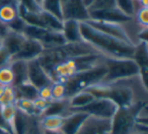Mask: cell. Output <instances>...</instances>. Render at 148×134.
Listing matches in <instances>:
<instances>
[{
	"label": "cell",
	"instance_id": "cell-1",
	"mask_svg": "<svg viewBox=\"0 0 148 134\" xmlns=\"http://www.w3.org/2000/svg\"><path fill=\"white\" fill-rule=\"evenodd\" d=\"M80 32L83 41L92 46L105 58L133 59L136 46L107 35L85 21L80 23Z\"/></svg>",
	"mask_w": 148,
	"mask_h": 134
},
{
	"label": "cell",
	"instance_id": "cell-2",
	"mask_svg": "<svg viewBox=\"0 0 148 134\" xmlns=\"http://www.w3.org/2000/svg\"><path fill=\"white\" fill-rule=\"evenodd\" d=\"M106 73H107V66L105 59V61L99 65L74 75L73 77L64 82L66 87V99H69L76 93L86 89L91 85L101 82Z\"/></svg>",
	"mask_w": 148,
	"mask_h": 134
},
{
	"label": "cell",
	"instance_id": "cell-3",
	"mask_svg": "<svg viewBox=\"0 0 148 134\" xmlns=\"http://www.w3.org/2000/svg\"><path fill=\"white\" fill-rule=\"evenodd\" d=\"M107 73L101 82H112L130 78L140 74L139 66L134 59H109L106 58Z\"/></svg>",
	"mask_w": 148,
	"mask_h": 134
},
{
	"label": "cell",
	"instance_id": "cell-4",
	"mask_svg": "<svg viewBox=\"0 0 148 134\" xmlns=\"http://www.w3.org/2000/svg\"><path fill=\"white\" fill-rule=\"evenodd\" d=\"M119 110L117 104L105 98H95L89 105L81 109L80 111L87 115L95 116L103 119H113Z\"/></svg>",
	"mask_w": 148,
	"mask_h": 134
},
{
	"label": "cell",
	"instance_id": "cell-5",
	"mask_svg": "<svg viewBox=\"0 0 148 134\" xmlns=\"http://www.w3.org/2000/svg\"><path fill=\"white\" fill-rule=\"evenodd\" d=\"M112 119H103L87 115L74 134H101L111 132Z\"/></svg>",
	"mask_w": 148,
	"mask_h": 134
},
{
	"label": "cell",
	"instance_id": "cell-6",
	"mask_svg": "<svg viewBox=\"0 0 148 134\" xmlns=\"http://www.w3.org/2000/svg\"><path fill=\"white\" fill-rule=\"evenodd\" d=\"M63 21H76L83 23L89 19V13L81 0H68L62 4Z\"/></svg>",
	"mask_w": 148,
	"mask_h": 134
},
{
	"label": "cell",
	"instance_id": "cell-7",
	"mask_svg": "<svg viewBox=\"0 0 148 134\" xmlns=\"http://www.w3.org/2000/svg\"><path fill=\"white\" fill-rule=\"evenodd\" d=\"M85 23H88L89 25H91L95 29L107 34V35L112 36L114 38H117V39L126 42V43L132 44L129 37H128L127 33H126V30L124 27V23H110V21H93V19H88Z\"/></svg>",
	"mask_w": 148,
	"mask_h": 134
},
{
	"label": "cell",
	"instance_id": "cell-8",
	"mask_svg": "<svg viewBox=\"0 0 148 134\" xmlns=\"http://www.w3.org/2000/svg\"><path fill=\"white\" fill-rule=\"evenodd\" d=\"M27 82L33 85L38 89L53 83L49 74L41 66L38 59L27 62Z\"/></svg>",
	"mask_w": 148,
	"mask_h": 134
},
{
	"label": "cell",
	"instance_id": "cell-9",
	"mask_svg": "<svg viewBox=\"0 0 148 134\" xmlns=\"http://www.w3.org/2000/svg\"><path fill=\"white\" fill-rule=\"evenodd\" d=\"M44 47L41 43L33 39H27L23 44L19 51L12 56L11 60H23V61H32L38 59L44 52Z\"/></svg>",
	"mask_w": 148,
	"mask_h": 134
},
{
	"label": "cell",
	"instance_id": "cell-10",
	"mask_svg": "<svg viewBox=\"0 0 148 134\" xmlns=\"http://www.w3.org/2000/svg\"><path fill=\"white\" fill-rule=\"evenodd\" d=\"M89 19L93 21H110V23H124L126 21H130L131 17L127 16L124 12H122L118 7L112 9H107L103 11H95L89 12Z\"/></svg>",
	"mask_w": 148,
	"mask_h": 134
},
{
	"label": "cell",
	"instance_id": "cell-11",
	"mask_svg": "<svg viewBox=\"0 0 148 134\" xmlns=\"http://www.w3.org/2000/svg\"><path fill=\"white\" fill-rule=\"evenodd\" d=\"M25 40L27 37L23 33H17L8 30V32L3 37L1 45L11 54V56H13L19 51Z\"/></svg>",
	"mask_w": 148,
	"mask_h": 134
},
{
	"label": "cell",
	"instance_id": "cell-12",
	"mask_svg": "<svg viewBox=\"0 0 148 134\" xmlns=\"http://www.w3.org/2000/svg\"><path fill=\"white\" fill-rule=\"evenodd\" d=\"M62 35L66 43H78L83 41L80 32V23L76 21H63Z\"/></svg>",
	"mask_w": 148,
	"mask_h": 134
},
{
	"label": "cell",
	"instance_id": "cell-13",
	"mask_svg": "<svg viewBox=\"0 0 148 134\" xmlns=\"http://www.w3.org/2000/svg\"><path fill=\"white\" fill-rule=\"evenodd\" d=\"M95 99V96L90 91L83 89V91H78V93H76L75 95H73L71 98L68 99L69 109L71 111H80L81 109L89 105Z\"/></svg>",
	"mask_w": 148,
	"mask_h": 134
},
{
	"label": "cell",
	"instance_id": "cell-14",
	"mask_svg": "<svg viewBox=\"0 0 148 134\" xmlns=\"http://www.w3.org/2000/svg\"><path fill=\"white\" fill-rule=\"evenodd\" d=\"M19 1L18 0H11L0 6V23L7 25L11 21H14L19 16L18 13Z\"/></svg>",
	"mask_w": 148,
	"mask_h": 134
},
{
	"label": "cell",
	"instance_id": "cell-15",
	"mask_svg": "<svg viewBox=\"0 0 148 134\" xmlns=\"http://www.w3.org/2000/svg\"><path fill=\"white\" fill-rule=\"evenodd\" d=\"M39 120V126L42 131L45 132H56L60 131L63 127L65 117L59 115L42 116Z\"/></svg>",
	"mask_w": 148,
	"mask_h": 134
},
{
	"label": "cell",
	"instance_id": "cell-16",
	"mask_svg": "<svg viewBox=\"0 0 148 134\" xmlns=\"http://www.w3.org/2000/svg\"><path fill=\"white\" fill-rule=\"evenodd\" d=\"M10 68L14 74V85L13 87L27 82V62L23 60H11Z\"/></svg>",
	"mask_w": 148,
	"mask_h": 134
},
{
	"label": "cell",
	"instance_id": "cell-17",
	"mask_svg": "<svg viewBox=\"0 0 148 134\" xmlns=\"http://www.w3.org/2000/svg\"><path fill=\"white\" fill-rule=\"evenodd\" d=\"M40 19L42 21V27L52 32H62L63 21L56 17L55 15L41 10L40 11Z\"/></svg>",
	"mask_w": 148,
	"mask_h": 134
},
{
	"label": "cell",
	"instance_id": "cell-18",
	"mask_svg": "<svg viewBox=\"0 0 148 134\" xmlns=\"http://www.w3.org/2000/svg\"><path fill=\"white\" fill-rule=\"evenodd\" d=\"M41 9L55 15L56 17L63 21L61 0H43V2L41 3Z\"/></svg>",
	"mask_w": 148,
	"mask_h": 134
},
{
	"label": "cell",
	"instance_id": "cell-19",
	"mask_svg": "<svg viewBox=\"0 0 148 134\" xmlns=\"http://www.w3.org/2000/svg\"><path fill=\"white\" fill-rule=\"evenodd\" d=\"M17 99V93L13 85L1 87L0 85V107L14 104Z\"/></svg>",
	"mask_w": 148,
	"mask_h": 134
},
{
	"label": "cell",
	"instance_id": "cell-20",
	"mask_svg": "<svg viewBox=\"0 0 148 134\" xmlns=\"http://www.w3.org/2000/svg\"><path fill=\"white\" fill-rule=\"evenodd\" d=\"M17 93V98H23V99H29L34 101L38 98V89L35 87L29 82H25L21 85L14 87Z\"/></svg>",
	"mask_w": 148,
	"mask_h": 134
},
{
	"label": "cell",
	"instance_id": "cell-21",
	"mask_svg": "<svg viewBox=\"0 0 148 134\" xmlns=\"http://www.w3.org/2000/svg\"><path fill=\"white\" fill-rule=\"evenodd\" d=\"M115 2L116 6L131 19L135 16L136 11L139 8V5L135 0H115Z\"/></svg>",
	"mask_w": 148,
	"mask_h": 134
},
{
	"label": "cell",
	"instance_id": "cell-22",
	"mask_svg": "<svg viewBox=\"0 0 148 134\" xmlns=\"http://www.w3.org/2000/svg\"><path fill=\"white\" fill-rule=\"evenodd\" d=\"M116 2L115 0H93L90 6L87 8L89 12H95V11H103L107 9L115 8Z\"/></svg>",
	"mask_w": 148,
	"mask_h": 134
},
{
	"label": "cell",
	"instance_id": "cell-23",
	"mask_svg": "<svg viewBox=\"0 0 148 134\" xmlns=\"http://www.w3.org/2000/svg\"><path fill=\"white\" fill-rule=\"evenodd\" d=\"M14 85V74L10 66H4L0 68V85L8 87Z\"/></svg>",
	"mask_w": 148,
	"mask_h": 134
},
{
	"label": "cell",
	"instance_id": "cell-24",
	"mask_svg": "<svg viewBox=\"0 0 148 134\" xmlns=\"http://www.w3.org/2000/svg\"><path fill=\"white\" fill-rule=\"evenodd\" d=\"M52 101H62L66 99V87L62 81H55L51 85Z\"/></svg>",
	"mask_w": 148,
	"mask_h": 134
},
{
	"label": "cell",
	"instance_id": "cell-25",
	"mask_svg": "<svg viewBox=\"0 0 148 134\" xmlns=\"http://www.w3.org/2000/svg\"><path fill=\"white\" fill-rule=\"evenodd\" d=\"M135 21L142 27L147 29L148 27V8L145 7H140L136 11L135 16H134Z\"/></svg>",
	"mask_w": 148,
	"mask_h": 134
},
{
	"label": "cell",
	"instance_id": "cell-26",
	"mask_svg": "<svg viewBox=\"0 0 148 134\" xmlns=\"http://www.w3.org/2000/svg\"><path fill=\"white\" fill-rule=\"evenodd\" d=\"M19 4L29 12H40L42 10L41 6L37 3L36 0H18Z\"/></svg>",
	"mask_w": 148,
	"mask_h": 134
},
{
	"label": "cell",
	"instance_id": "cell-27",
	"mask_svg": "<svg viewBox=\"0 0 148 134\" xmlns=\"http://www.w3.org/2000/svg\"><path fill=\"white\" fill-rule=\"evenodd\" d=\"M25 25H27V23H25L21 16H18L13 21H11L10 23H8L6 27H8V30H10V31L17 32V33H23Z\"/></svg>",
	"mask_w": 148,
	"mask_h": 134
},
{
	"label": "cell",
	"instance_id": "cell-28",
	"mask_svg": "<svg viewBox=\"0 0 148 134\" xmlns=\"http://www.w3.org/2000/svg\"><path fill=\"white\" fill-rule=\"evenodd\" d=\"M33 103L34 107H35V109L37 110V112L40 114V117H41L44 112L47 110V108L49 107L51 101H46V100H43L41 98H37V99L34 100Z\"/></svg>",
	"mask_w": 148,
	"mask_h": 134
},
{
	"label": "cell",
	"instance_id": "cell-29",
	"mask_svg": "<svg viewBox=\"0 0 148 134\" xmlns=\"http://www.w3.org/2000/svg\"><path fill=\"white\" fill-rule=\"evenodd\" d=\"M11 59H12L11 54L2 45L0 46V68L4 66H8L11 62Z\"/></svg>",
	"mask_w": 148,
	"mask_h": 134
},
{
	"label": "cell",
	"instance_id": "cell-30",
	"mask_svg": "<svg viewBox=\"0 0 148 134\" xmlns=\"http://www.w3.org/2000/svg\"><path fill=\"white\" fill-rule=\"evenodd\" d=\"M38 98H41L46 101H52V91H51V85L43 87L38 89Z\"/></svg>",
	"mask_w": 148,
	"mask_h": 134
},
{
	"label": "cell",
	"instance_id": "cell-31",
	"mask_svg": "<svg viewBox=\"0 0 148 134\" xmlns=\"http://www.w3.org/2000/svg\"><path fill=\"white\" fill-rule=\"evenodd\" d=\"M41 134H64V133L61 130H60V131H56V132H45L41 130Z\"/></svg>",
	"mask_w": 148,
	"mask_h": 134
},
{
	"label": "cell",
	"instance_id": "cell-32",
	"mask_svg": "<svg viewBox=\"0 0 148 134\" xmlns=\"http://www.w3.org/2000/svg\"><path fill=\"white\" fill-rule=\"evenodd\" d=\"M9 1H11V0H0V6H2L4 3L9 2Z\"/></svg>",
	"mask_w": 148,
	"mask_h": 134
},
{
	"label": "cell",
	"instance_id": "cell-33",
	"mask_svg": "<svg viewBox=\"0 0 148 134\" xmlns=\"http://www.w3.org/2000/svg\"><path fill=\"white\" fill-rule=\"evenodd\" d=\"M68 0H61V2H62V4H63V3H65V2H67Z\"/></svg>",
	"mask_w": 148,
	"mask_h": 134
},
{
	"label": "cell",
	"instance_id": "cell-34",
	"mask_svg": "<svg viewBox=\"0 0 148 134\" xmlns=\"http://www.w3.org/2000/svg\"><path fill=\"white\" fill-rule=\"evenodd\" d=\"M135 1H136V2L138 3V2H140V1H141V0H135Z\"/></svg>",
	"mask_w": 148,
	"mask_h": 134
}]
</instances>
